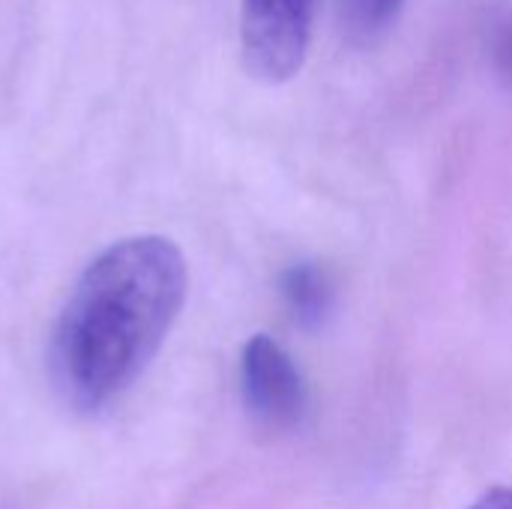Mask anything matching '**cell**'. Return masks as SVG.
<instances>
[{
    "label": "cell",
    "instance_id": "3",
    "mask_svg": "<svg viewBox=\"0 0 512 509\" xmlns=\"http://www.w3.org/2000/svg\"><path fill=\"white\" fill-rule=\"evenodd\" d=\"M246 408L270 426H294L306 411V384L291 354L267 333L252 336L240 354Z\"/></svg>",
    "mask_w": 512,
    "mask_h": 509
},
{
    "label": "cell",
    "instance_id": "1",
    "mask_svg": "<svg viewBox=\"0 0 512 509\" xmlns=\"http://www.w3.org/2000/svg\"><path fill=\"white\" fill-rule=\"evenodd\" d=\"M189 288L183 252L156 234L108 246L75 282L51 333V378L78 411L123 396L171 333Z\"/></svg>",
    "mask_w": 512,
    "mask_h": 509
},
{
    "label": "cell",
    "instance_id": "7",
    "mask_svg": "<svg viewBox=\"0 0 512 509\" xmlns=\"http://www.w3.org/2000/svg\"><path fill=\"white\" fill-rule=\"evenodd\" d=\"M501 57H504L507 69L512 72V27L507 30V36H504V45H501Z\"/></svg>",
    "mask_w": 512,
    "mask_h": 509
},
{
    "label": "cell",
    "instance_id": "4",
    "mask_svg": "<svg viewBox=\"0 0 512 509\" xmlns=\"http://www.w3.org/2000/svg\"><path fill=\"white\" fill-rule=\"evenodd\" d=\"M282 297L291 309V315L303 327H318L330 306H333V288L327 273L318 264H294L282 273Z\"/></svg>",
    "mask_w": 512,
    "mask_h": 509
},
{
    "label": "cell",
    "instance_id": "2",
    "mask_svg": "<svg viewBox=\"0 0 512 509\" xmlns=\"http://www.w3.org/2000/svg\"><path fill=\"white\" fill-rule=\"evenodd\" d=\"M318 0H243L240 45L252 78L291 81L309 54Z\"/></svg>",
    "mask_w": 512,
    "mask_h": 509
},
{
    "label": "cell",
    "instance_id": "5",
    "mask_svg": "<svg viewBox=\"0 0 512 509\" xmlns=\"http://www.w3.org/2000/svg\"><path fill=\"white\" fill-rule=\"evenodd\" d=\"M405 0H339L342 30L354 45L378 42L399 18Z\"/></svg>",
    "mask_w": 512,
    "mask_h": 509
},
{
    "label": "cell",
    "instance_id": "6",
    "mask_svg": "<svg viewBox=\"0 0 512 509\" xmlns=\"http://www.w3.org/2000/svg\"><path fill=\"white\" fill-rule=\"evenodd\" d=\"M471 509H512V486L507 489H492L486 492Z\"/></svg>",
    "mask_w": 512,
    "mask_h": 509
}]
</instances>
